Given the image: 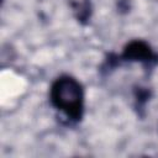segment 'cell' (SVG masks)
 I'll return each instance as SVG.
<instances>
[{
	"instance_id": "1",
	"label": "cell",
	"mask_w": 158,
	"mask_h": 158,
	"mask_svg": "<svg viewBox=\"0 0 158 158\" xmlns=\"http://www.w3.org/2000/svg\"><path fill=\"white\" fill-rule=\"evenodd\" d=\"M49 100L52 106L73 122H79L84 116L85 94L81 83L68 74L58 77L51 85Z\"/></svg>"
},
{
	"instance_id": "2",
	"label": "cell",
	"mask_w": 158,
	"mask_h": 158,
	"mask_svg": "<svg viewBox=\"0 0 158 158\" xmlns=\"http://www.w3.org/2000/svg\"><path fill=\"white\" fill-rule=\"evenodd\" d=\"M120 59L128 62L151 63L157 59V54L153 52V49L147 42L142 40H133L125 46Z\"/></svg>"
}]
</instances>
